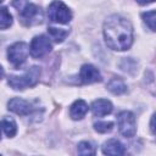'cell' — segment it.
Listing matches in <instances>:
<instances>
[{
    "instance_id": "obj_1",
    "label": "cell",
    "mask_w": 156,
    "mask_h": 156,
    "mask_svg": "<svg viewBox=\"0 0 156 156\" xmlns=\"http://www.w3.org/2000/svg\"><path fill=\"white\" fill-rule=\"evenodd\" d=\"M106 45L112 50H128L133 44V26L122 16L112 15L104 22Z\"/></svg>"
},
{
    "instance_id": "obj_2",
    "label": "cell",
    "mask_w": 156,
    "mask_h": 156,
    "mask_svg": "<svg viewBox=\"0 0 156 156\" xmlns=\"http://www.w3.org/2000/svg\"><path fill=\"white\" fill-rule=\"evenodd\" d=\"M39 77H40V67L33 66L22 76H10L7 83L15 90H23L26 88L34 87L38 83Z\"/></svg>"
},
{
    "instance_id": "obj_3",
    "label": "cell",
    "mask_w": 156,
    "mask_h": 156,
    "mask_svg": "<svg viewBox=\"0 0 156 156\" xmlns=\"http://www.w3.org/2000/svg\"><path fill=\"white\" fill-rule=\"evenodd\" d=\"M18 16L22 22V24L29 27V26H35L43 22V11L39 6L32 4V2H26L21 9H18Z\"/></svg>"
},
{
    "instance_id": "obj_4",
    "label": "cell",
    "mask_w": 156,
    "mask_h": 156,
    "mask_svg": "<svg viewBox=\"0 0 156 156\" xmlns=\"http://www.w3.org/2000/svg\"><path fill=\"white\" fill-rule=\"evenodd\" d=\"M48 16L51 22L66 24L72 20V12L62 1L55 0L48 7Z\"/></svg>"
},
{
    "instance_id": "obj_5",
    "label": "cell",
    "mask_w": 156,
    "mask_h": 156,
    "mask_svg": "<svg viewBox=\"0 0 156 156\" xmlns=\"http://www.w3.org/2000/svg\"><path fill=\"white\" fill-rule=\"evenodd\" d=\"M117 124L119 133L126 138H133L136 133L135 117L130 111H122L117 116Z\"/></svg>"
},
{
    "instance_id": "obj_6",
    "label": "cell",
    "mask_w": 156,
    "mask_h": 156,
    "mask_svg": "<svg viewBox=\"0 0 156 156\" xmlns=\"http://www.w3.org/2000/svg\"><path fill=\"white\" fill-rule=\"evenodd\" d=\"M28 46L26 43L23 41H17L15 44H12L9 50H7V57H9V61L13 65V67L18 68L21 67L26 60H27V56H28Z\"/></svg>"
},
{
    "instance_id": "obj_7",
    "label": "cell",
    "mask_w": 156,
    "mask_h": 156,
    "mask_svg": "<svg viewBox=\"0 0 156 156\" xmlns=\"http://www.w3.org/2000/svg\"><path fill=\"white\" fill-rule=\"evenodd\" d=\"M51 48H52V45H51V43H50L48 37L37 35V37H34L32 39L29 50H30V55L34 58H40L44 55H46L48 52H50Z\"/></svg>"
},
{
    "instance_id": "obj_8",
    "label": "cell",
    "mask_w": 156,
    "mask_h": 156,
    "mask_svg": "<svg viewBox=\"0 0 156 156\" xmlns=\"http://www.w3.org/2000/svg\"><path fill=\"white\" fill-rule=\"evenodd\" d=\"M7 108L20 116H28L30 115L34 108L32 106V104L24 99L21 98H13L7 102Z\"/></svg>"
},
{
    "instance_id": "obj_9",
    "label": "cell",
    "mask_w": 156,
    "mask_h": 156,
    "mask_svg": "<svg viewBox=\"0 0 156 156\" xmlns=\"http://www.w3.org/2000/svg\"><path fill=\"white\" fill-rule=\"evenodd\" d=\"M79 76H80L82 82L85 83V84L96 83V82H100V80H101V74H100V72L98 71L96 67H94V66L90 65V63H85V65L82 66Z\"/></svg>"
},
{
    "instance_id": "obj_10",
    "label": "cell",
    "mask_w": 156,
    "mask_h": 156,
    "mask_svg": "<svg viewBox=\"0 0 156 156\" xmlns=\"http://www.w3.org/2000/svg\"><path fill=\"white\" fill-rule=\"evenodd\" d=\"M112 104L106 99H98L91 104V112L94 116L102 117L112 112Z\"/></svg>"
},
{
    "instance_id": "obj_11",
    "label": "cell",
    "mask_w": 156,
    "mask_h": 156,
    "mask_svg": "<svg viewBox=\"0 0 156 156\" xmlns=\"http://www.w3.org/2000/svg\"><path fill=\"white\" fill-rule=\"evenodd\" d=\"M102 152L105 155H112V156L124 155L126 147L121 141H118L116 139H110L102 145Z\"/></svg>"
},
{
    "instance_id": "obj_12",
    "label": "cell",
    "mask_w": 156,
    "mask_h": 156,
    "mask_svg": "<svg viewBox=\"0 0 156 156\" xmlns=\"http://www.w3.org/2000/svg\"><path fill=\"white\" fill-rule=\"evenodd\" d=\"M88 112V104L84 100H76L71 108H69V115L73 119H82Z\"/></svg>"
},
{
    "instance_id": "obj_13",
    "label": "cell",
    "mask_w": 156,
    "mask_h": 156,
    "mask_svg": "<svg viewBox=\"0 0 156 156\" xmlns=\"http://www.w3.org/2000/svg\"><path fill=\"white\" fill-rule=\"evenodd\" d=\"M107 89L115 95H121L127 91V85L121 78H112L107 83Z\"/></svg>"
},
{
    "instance_id": "obj_14",
    "label": "cell",
    "mask_w": 156,
    "mask_h": 156,
    "mask_svg": "<svg viewBox=\"0 0 156 156\" xmlns=\"http://www.w3.org/2000/svg\"><path fill=\"white\" fill-rule=\"evenodd\" d=\"M1 128L9 138H12L17 132V126L12 118H4L1 121Z\"/></svg>"
},
{
    "instance_id": "obj_15",
    "label": "cell",
    "mask_w": 156,
    "mask_h": 156,
    "mask_svg": "<svg viewBox=\"0 0 156 156\" xmlns=\"http://www.w3.org/2000/svg\"><path fill=\"white\" fill-rule=\"evenodd\" d=\"M12 24V16L7 7H0V29H6Z\"/></svg>"
},
{
    "instance_id": "obj_16",
    "label": "cell",
    "mask_w": 156,
    "mask_h": 156,
    "mask_svg": "<svg viewBox=\"0 0 156 156\" xmlns=\"http://www.w3.org/2000/svg\"><path fill=\"white\" fill-rule=\"evenodd\" d=\"M48 33L49 35L56 41V43H62L66 37L68 35V32L65 29H60V28H55V27H49L48 28Z\"/></svg>"
},
{
    "instance_id": "obj_17",
    "label": "cell",
    "mask_w": 156,
    "mask_h": 156,
    "mask_svg": "<svg viewBox=\"0 0 156 156\" xmlns=\"http://www.w3.org/2000/svg\"><path fill=\"white\" fill-rule=\"evenodd\" d=\"M77 151H78L79 155H94L95 154V147L89 141H80L78 144Z\"/></svg>"
},
{
    "instance_id": "obj_18",
    "label": "cell",
    "mask_w": 156,
    "mask_h": 156,
    "mask_svg": "<svg viewBox=\"0 0 156 156\" xmlns=\"http://www.w3.org/2000/svg\"><path fill=\"white\" fill-rule=\"evenodd\" d=\"M155 15H156V12H155L154 10L147 11V12H144V13L141 15L144 22L149 26V28H150L152 32H155Z\"/></svg>"
},
{
    "instance_id": "obj_19",
    "label": "cell",
    "mask_w": 156,
    "mask_h": 156,
    "mask_svg": "<svg viewBox=\"0 0 156 156\" xmlns=\"http://www.w3.org/2000/svg\"><path fill=\"white\" fill-rule=\"evenodd\" d=\"M113 128L112 122H96L94 123V129L99 133H108Z\"/></svg>"
},
{
    "instance_id": "obj_20",
    "label": "cell",
    "mask_w": 156,
    "mask_h": 156,
    "mask_svg": "<svg viewBox=\"0 0 156 156\" xmlns=\"http://www.w3.org/2000/svg\"><path fill=\"white\" fill-rule=\"evenodd\" d=\"M140 5H147V4H151V2H154L155 0H136Z\"/></svg>"
},
{
    "instance_id": "obj_21",
    "label": "cell",
    "mask_w": 156,
    "mask_h": 156,
    "mask_svg": "<svg viewBox=\"0 0 156 156\" xmlns=\"http://www.w3.org/2000/svg\"><path fill=\"white\" fill-rule=\"evenodd\" d=\"M2 76H4V69H2V67L0 66V79L2 78Z\"/></svg>"
},
{
    "instance_id": "obj_22",
    "label": "cell",
    "mask_w": 156,
    "mask_h": 156,
    "mask_svg": "<svg viewBox=\"0 0 156 156\" xmlns=\"http://www.w3.org/2000/svg\"><path fill=\"white\" fill-rule=\"evenodd\" d=\"M0 136H1V124H0Z\"/></svg>"
},
{
    "instance_id": "obj_23",
    "label": "cell",
    "mask_w": 156,
    "mask_h": 156,
    "mask_svg": "<svg viewBox=\"0 0 156 156\" xmlns=\"http://www.w3.org/2000/svg\"><path fill=\"white\" fill-rule=\"evenodd\" d=\"M2 1H4V0H0V2H2Z\"/></svg>"
}]
</instances>
